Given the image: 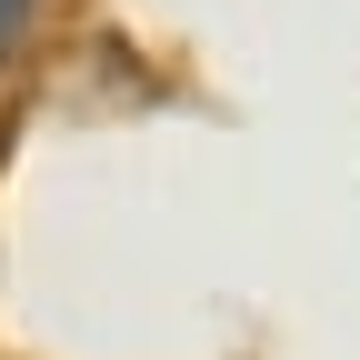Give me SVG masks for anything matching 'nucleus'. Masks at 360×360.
I'll list each match as a JSON object with an SVG mask.
<instances>
[{"label": "nucleus", "mask_w": 360, "mask_h": 360, "mask_svg": "<svg viewBox=\"0 0 360 360\" xmlns=\"http://www.w3.org/2000/svg\"><path fill=\"white\" fill-rule=\"evenodd\" d=\"M20 30H30V0H0V51H11Z\"/></svg>", "instance_id": "obj_1"}]
</instances>
